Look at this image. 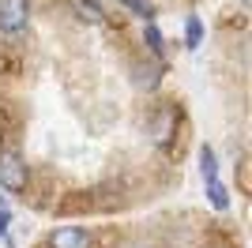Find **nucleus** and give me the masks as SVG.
<instances>
[{
	"instance_id": "obj_4",
	"label": "nucleus",
	"mask_w": 252,
	"mask_h": 248,
	"mask_svg": "<svg viewBox=\"0 0 252 248\" xmlns=\"http://www.w3.org/2000/svg\"><path fill=\"white\" fill-rule=\"evenodd\" d=\"M173 128H177V109H173V105H162V109L155 113V121H151V135H155V143L166 147L169 135H173Z\"/></svg>"
},
{
	"instance_id": "obj_2",
	"label": "nucleus",
	"mask_w": 252,
	"mask_h": 248,
	"mask_svg": "<svg viewBox=\"0 0 252 248\" xmlns=\"http://www.w3.org/2000/svg\"><path fill=\"white\" fill-rule=\"evenodd\" d=\"M31 23V0H0V34H23Z\"/></svg>"
},
{
	"instance_id": "obj_1",
	"label": "nucleus",
	"mask_w": 252,
	"mask_h": 248,
	"mask_svg": "<svg viewBox=\"0 0 252 248\" xmlns=\"http://www.w3.org/2000/svg\"><path fill=\"white\" fill-rule=\"evenodd\" d=\"M0 188L4 192H23L27 188V162L15 147H0Z\"/></svg>"
},
{
	"instance_id": "obj_9",
	"label": "nucleus",
	"mask_w": 252,
	"mask_h": 248,
	"mask_svg": "<svg viewBox=\"0 0 252 248\" xmlns=\"http://www.w3.org/2000/svg\"><path fill=\"white\" fill-rule=\"evenodd\" d=\"M147 41H151V49H155V53H162V34H158L155 27H147Z\"/></svg>"
},
{
	"instance_id": "obj_6",
	"label": "nucleus",
	"mask_w": 252,
	"mask_h": 248,
	"mask_svg": "<svg viewBox=\"0 0 252 248\" xmlns=\"http://www.w3.org/2000/svg\"><path fill=\"white\" fill-rule=\"evenodd\" d=\"M117 4H125L128 11H136V15H143V19H151V15H155V8H151L147 0H117Z\"/></svg>"
},
{
	"instance_id": "obj_3",
	"label": "nucleus",
	"mask_w": 252,
	"mask_h": 248,
	"mask_svg": "<svg viewBox=\"0 0 252 248\" xmlns=\"http://www.w3.org/2000/svg\"><path fill=\"white\" fill-rule=\"evenodd\" d=\"M91 245H94V237L83 226H61L49 233V248H91Z\"/></svg>"
},
{
	"instance_id": "obj_7",
	"label": "nucleus",
	"mask_w": 252,
	"mask_h": 248,
	"mask_svg": "<svg viewBox=\"0 0 252 248\" xmlns=\"http://www.w3.org/2000/svg\"><path fill=\"white\" fill-rule=\"evenodd\" d=\"M196 45H200V19L192 15L189 19V49H196Z\"/></svg>"
},
{
	"instance_id": "obj_8",
	"label": "nucleus",
	"mask_w": 252,
	"mask_h": 248,
	"mask_svg": "<svg viewBox=\"0 0 252 248\" xmlns=\"http://www.w3.org/2000/svg\"><path fill=\"white\" fill-rule=\"evenodd\" d=\"M8 222H11V211H8V203L0 199V237H8Z\"/></svg>"
},
{
	"instance_id": "obj_5",
	"label": "nucleus",
	"mask_w": 252,
	"mask_h": 248,
	"mask_svg": "<svg viewBox=\"0 0 252 248\" xmlns=\"http://www.w3.org/2000/svg\"><path fill=\"white\" fill-rule=\"evenodd\" d=\"M72 8H75V15L83 23H102L105 19L102 8H98V0H72Z\"/></svg>"
}]
</instances>
